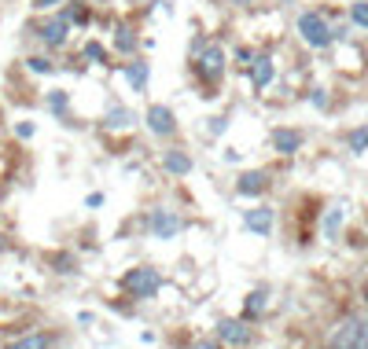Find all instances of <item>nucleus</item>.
<instances>
[{"label":"nucleus","mask_w":368,"mask_h":349,"mask_svg":"<svg viewBox=\"0 0 368 349\" xmlns=\"http://www.w3.org/2000/svg\"><path fill=\"white\" fill-rule=\"evenodd\" d=\"M48 107H52V114H67V107H70L67 92H52V96H48Z\"/></svg>","instance_id":"22"},{"label":"nucleus","mask_w":368,"mask_h":349,"mask_svg":"<svg viewBox=\"0 0 368 349\" xmlns=\"http://www.w3.org/2000/svg\"><path fill=\"white\" fill-rule=\"evenodd\" d=\"M59 4H67V0H34V8H37V11H48V8H59Z\"/></svg>","instance_id":"26"},{"label":"nucleus","mask_w":368,"mask_h":349,"mask_svg":"<svg viewBox=\"0 0 368 349\" xmlns=\"http://www.w3.org/2000/svg\"><path fill=\"white\" fill-rule=\"evenodd\" d=\"M364 301H368V283H364Z\"/></svg>","instance_id":"29"},{"label":"nucleus","mask_w":368,"mask_h":349,"mask_svg":"<svg viewBox=\"0 0 368 349\" xmlns=\"http://www.w3.org/2000/svg\"><path fill=\"white\" fill-rule=\"evenodd\" d=\"M59 15H63L67 22H89V8H82V4H67Z\"/></svg>","instance_id":"18"},{"label":"nucleus","mask_w":368,"mask_h":349,"mask_svg":"<svg viewBox=\"0 0 368 349\" xmlns=\"http://www.w3.org/2000/svg\"><path fill=\"white\" fill-rule=\"evenodd\" d=\"M350 19L361 29H368V0H354V4H350Z\"/></svg>","instance_id":"17"},{"label":"nucleus","mask_w":368,"mask_h":349,"mask_svg":"<svg viewBox=\"0 0 368 349\" xmlns=\"http://www.w3.org/2000/svg\"><path fill=\"white\" fill-rule=\"evenodd\" d=\"M144 121H148V129L155 136H173V133H177V118H173V110L166 103H151L148 114H144Z\"/></svg>","instance_id":"6"},{"label":"nucleus","mask_w":368,"mask_h":349,"mask_svg":"<svg viewBox=\"0 0 368 349\" xmlns=\"http://www.w3.org/2000/svg\"><path fill=\"white\" fill-rule=\"evenodd\" d=\"M269 187V177L262 169H250V173H239V180H236V192L239 195H247V199H258L262 192Z\"/></svg>","instance_id":"9"},{"label":"nucleus","mask_w":368,"mask_h":349,"mask_svg":"<svg viewBox=\"0 0 368 349\" xmlns=\"http://www.w3.org/2000/svg\"><path fill=\"white\" fill-rule=\"evenodd\" d=\"M298 34H302V41H306L310 48H328V44L335 41L328 19H324V15H317V11L298 15Z\"/></svg>","instance_id":"3"},{"label":"nucleus","mask_w":368,"mask_h":349,"mask_svg":"<svg viewBox=\"0 0 368 349\" xmlns=\"http://www.w3.org/2000/svg\"><path fill=\"white\" fill-rule=\"evenodd\" d=\"M163 166H166V173H173V177H184V173L191 169V158L184 151H166L163 154Z\"/></svg>","instance_id":"13"},{"label":"nucleus","mask_w":368,"mask_h":349,"mask_svg":"<svg viewBox=\"0 0 368 349\" xmlns=\"http://www.w3.org/2000/svg\"><path fill=\"white\" fill-rule=\"evenodd\" d=\"M196 70L206 85H217L221 74H225V48H221V44H206L196 59Z\"/></svg>","instance_id":"4"},{"label":"nucleus","mask_w":368,"mask_h":349,"mask_svg":"<svg viewBox=\"0 0 368 349\" xmlns=\"http://www.w3.org/2000/svg\"><path fill=\"white\" fill-rule=\"evenodd\" d=\"M82 55H85V59H92V62H107L103 44H96V41H89V44H85V48H82Z\"/></svg>","instance_id":"24"},{"label":"nucleus","mask_w":368,"mask_h":349,"mask_svg":"<svg viewBox=\"0 0 368 349\" xmlns=\"http://www.w3.org/2000/svg\"><path fill=\"white\" fill-rule=\"evenodd\" d=\"M339 220H343V210L335 206V210L328 213V220H324V232H328V235H335V232H339Z\"/></svg>","instance_id":"25"},{"label":"nucleus","mask_w":368,"mask_h":349,"mask_svg":"<svg viewBox=\"0 0 368 349\" xmlns=\"http://www.w3.org/2000/svg\"><path fill=\"white\" fill-rule=\"evenodd\" d=\"M158 287H163V276L155 272V268L140 265V268H129V272L122 276V291L137 298V301H151L158 294Z\"/></svg>","instance_id":"2"},{"label":"nucleus","mask_w":368,"mask_h":349,"mask_svg":"<svg viewBox=\"0 0 368 349\" xmlns=\"http://www.w3.org/2000/svg\"><path fill=\"white\" fill-rule=\"evenodd\" d=\"M148 228L155 239H173L181 228H184V220L173 213V210H151V220H148Z\"/></svg>","instance_id":"7"},{"label":"nucleus","mask_w":368,"mask_h":349,"mask_svg":"<svg viewBox=\"0 0 368 349\" xmlns=\"http://www.w3.org/2000/svg\"><path fill=\"white\" fill-rule=\"evenodd\" d=\"M250 338H254V331L243 320H221L217 324V342L229 345V349H247Z\"/></svg>","instance_id":"5"},{"label":"nucleus","mask_w":368,"mask_h":349,"mask_svg":"<svg viewBox=\"0 0 368 349\" xmlns=\"http://www.w3.org/2000/svg\"><path fill=\"white\" fill-rule=\"evenodd\" d=\"M0 250H4V239H0Z\"/></svg>","instance_id":"30"},{"label":"nucleus","mask_w":368,"mask_h":349,"mask_svg":"<svg viewBox=\"0 0 368 349\" xmlns=\"http://www.w3.org/2000/svg\"><path fill=\"white\" fill-rule=\"evenodd\" d=\"M67 34H70V22L63 19V15H56V19L37 26V37L48 44V48H63V44H67Z\"/></svg>","instance_id":"8"},{"label":"nucleus","mask_w":368,"mask_h":349,"mask_svg":"<svg viewBox=\"0 0 368 349\" xmlns=\"http://www.w3.org/2000/svg\"><path fill=\"white\" fill-rule=\"evenodd\" d=\"M273 147L280 154H295L302 147V133H295V129H277L273 133Z\"/></svg>","instance_id":"12"},{"label":"nucleus","mask_w":368,"mask_h":349,"mask_svg":"<svg viewBox=\"0 0 368 349\" xmlns=\"http://www.w3.org/2000/svg\"><path fill=\"white\" fill-rule=\"evenodd\" d=\"M328 349H368V320L364 316H346L328 335Z\"/></svg>","instance_id":"1"},{"label":"nucleus","mask_w":368,"mask_h":349,"mask_svg":"<svg viewBox=\"0 0 368 349\" xmlns=\"http://www.w3.org/2000/svg\"><path fill=\"white\" fill-rule=\"evenodd\" d=\"M115 44H118V52H133L137 48V34L129 26H118V37H115Z\"/></svg>","instance_id":"16"},{"label":"nucleus","mask_w":368,"mask_h":349,"mask_svg":"<svg viewBox=\"0 0 368 349\" xmlns=\"http://www.w3.org/2000/svg\"><path fill=\"white\" fill-rule=\"evenodd\" d=\"M56 265H59V272H74V268H70L74 261L67 258V253H59V258H56Z\"/></svg>","instance_id":"27"},{"label":"nucleus","mask_w":368,"mask_h":349,"mask_svg":"<svg viewBox=\"0 0 368 349\" xmlns=\"http://www.w3.org/2000/svg\"><path fill=\"white\" fill-rule=\"evenodd\" d=\"M4 349H52V338L48 335H23V338L8 342Z\"/></svg>","instance_id":"14"},{"label":"nucleus","mask_w":368,"mask_h":349,"mask_svg":"<svg viewBox=\"0 0 368 349\" xmlns=\"http://www.w3.org/2000/svg\"><path fill=\"white\" fill-rule=\"evenodd\" d=\"M243 225H247L250 232H258V235H269V232H273V210H269V206H258V210H247Z\"/></svg>","instance_id":"10"},{"label":"nucleus","mask_w":368,"mask_h":349,"mask_svg":"<svg viewBox=\"0 0 368 349\" xmlns=\"http://www.w3.org/2000/svg\"><path fill=\"white\" fill-rule=\"evenodd\" d=\"M129 110H125V107H115V110H110V114H107V125H115V129H122V125H129Z\"/></svg>","instance_id":"23"},{"label":"nucleus","mask_w":368,"mask_h":349,"mask_svg":"<svg viewBox=\"0 0 368 349\" xmlns=\"http://www.w3.org/2000/svg\"><path fill=\"white\" fill-rule=\"evenodd\" d=\"M26 67L34 70V74H52V70H56V62H52V59H44V55H30V59H26Z\"/></svg>","instance_id":"20"},{"label":"nucleus","mask_w":368,"mask_h":349,"mask_svg":"<svg viewBox=\"0 0 368 349\" xmlns=\"http://www.w3.org/2000/svg\"><path fill=\"white\" fill-rule=\"evenodd\" d=\"M125 77H129V85L137 92H144L148 88V62H129V67H125Z\"/></svg>","instance_id":"15"},{"label":"nucleus","mask_w":368,"mask_h":349,"mask_svg":"<svg viewBox=\"0 0 368 349\" xmlns=\"http://www.w3.org/2000/svg\"><path fill=\"white\" fill-rule=\"evenodd\" d=\"M265 291H254V294H247V316H258V312H265Z\"/></svg>","instance_id":"19"},{"label":"nucleus","mask_w":368,"mask_h":349,"mask_svg":"<svg viewBox=\"0 0 368 349\" xmlns=\"http://www.w3.org/2000/svg\"><path fill=\"white\" fill-rule=\"evenodd\" d=\"M350 151H354V154L368 151V125H364V129H354V133H350Z\"/></svg>","instance_id":"21"},{"label":"nucleus","mask_w":368,"mask_h":349,"mask_svg":"<svg viewBox=\"0 0 368 349\" xmlns=\"http://www.w3.org/2000/svg\"><path fill=\"white\" fill-rule=\"evenodd\" d=\"M191 349H221V342H196Z\"/></svg>","instance_id":"28"},{"label":"nucleus","mask_w":368,"mask_h":349,"mask_svg":"<svg viewBox=\"0 0 368 349\" xmlns=\"http://www.w3.org/2000/svg\"><path fill=\"white\" fill-rule=\"evenodd\" d=\"M250 81H254V88H265L269 81H273V59L269 55H258L250 62Z\"/></svg>","instance_id":"11"}]
</instances>
